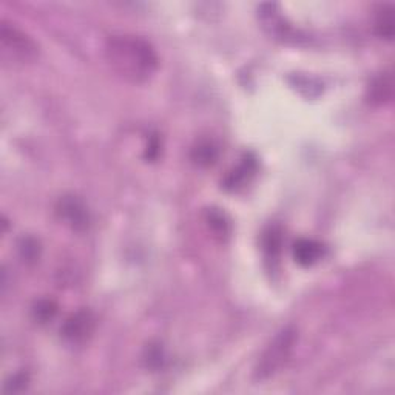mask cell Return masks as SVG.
I'll use <instances>...</instances> for the list:
<instances>
[{
  "label": "cell",
  "instance_id": "cell-1",
  "mask_svg": "<svg viewBox=\"0 0 395 395\" xmlns=\"http://www.w3.org/2000/svg\"><path fill=\"white\" fill-rule=\"evenodd\" d=\"M105 57L122 79L144 83L159 66V57L148 40L133 35H114L107 39Z\"/></svg>",
  "mask_w": 395,
  "mask_h": 395
},
{
  "label": "cell",
  "instance_id": "cell-2",
  "mask_svg": "<svg viewBox=\"0 0 395 395\" xmlns=\"http://www.w3.org/2000/svg\"><path fill=\"white\" fill-rule=\"evenodd\" d=\"M295 341L297 332L292 327H285L275 335V338L269 343V346L258 360L255 367V377L258 380H267V378L281 371V367L285 366L292 355Z\"/></svg>",
  "mask_w": 395,
  "mask_h": 395
},
{
  "label": "cell",
  "instance_id": "cell-3",
  "mask_svg": "<svg viewBox=\"0 0 395 395\" xmlns=\"http://www.w3.org/2000/svg\"><path fill=\"white\" fill-rule=\"evenodd\" d=\"M0 53H2L5 62L30 64L37 59L39 47L22 30L2 20V25H0Z\"/></svg>",
  "mask_w": 395,
  "mask_h": 395
},
{
  "label": "cell",
  "instance_id": "cell-4",
  "mask_svg": "<svg viewBox=\"0 0 395 395\" xmlns=\"http://www.w3.org/2000/svg\"><path fill=\"white\" fill-rule=\"evenodd\" d=\"M95 329V317L90 310H79L73 314L62 326V335L66 341L79 344L86 341Z\"/></svg>",
  "mask_w": 395,
  "mask_h": 395
},
{
  "label": "cell",
  "instance_id": "cell-5",
  "mask_svg": "<svg viewBox=\"0 0 395 395\" xmlns=\"http://www.w3.org/2000/svg\"><path fill=\"white\" fill-rule=\"evenodd\" d=\"M57 213L61 216V220L66 225H70L73 230H83L88 227V210L83 206L82 201L76 196H64L59 201Z\"/></svg>",
  "mask_w": 395,
  "mask_h": 395
},
{
  "label": "cell",
  "instance_id": "cell-6",
  "mask_svg": "<svg viewBox=\"0 0 395 395\" xmlns=\"http://www.w3.org/2000/svg\"><path fill=\"white\" fill-rule=\"evenodd\" d=\"M323 257V246L314 240L301 238L293 246V258L301 266H312Z\"/></svg>",
  "mask_w": 395,
  "mask_h": 395
},
{
  "label": "cell",
  "instance_id": "cell-7",
  "mask_svg": "<svg viewBox=\"0 0 395 395\" xmlns=\"http://www.w3.org/2000/svg\"><path fill=\"white\" fill-rule=\"evenodd\" d=\"M392 90H394V81L391 73H383L372 81L369 86L367 98L372 104H386L392 99Z\"/></svg>",
  "mask_w": 395,
  "mask_h": 395
},
{
  "label": "cell",
  "instance_id": "cell-8",
  "mask_svg": "<svg viewBox=\"0 0 395 395\" xmlns=\"http://www.w3.org/2000/svg\"><path fill=\"white\" fill-rule=\"evenodd\" d=\"M267 8V11L259 13V18H261L263 27L267 30L269 35L276 36V37H288L289 36V27L284 23V19L280 16L276 10V5H264Z\"/></svg>",
  "mask_w": 395,
  "mask_h": 395
},
{
  "label": "cell",
  "instance_id": "cell-9",
  "mask_svg": "<svg viewBox=\"0 0 395 395\" xmlns=\"http://www.w3.org/2000/svg\"><path fill=\"white\" fill-rule=\"evenodd\" d=\"M375 30L378 36L392 40L394 37V8L391 5H383L377 13Z\"/></svg>",
  "mask_w": 395,
  "mask_h": 395
},
{
  "label": "cell",
  "instance_id": "cell-10",
  "mask_svg": "<svg viewBox=\"0 0 395 395\" xmlns=\"http://www.w3.org/2000/svg\"><path fill=\"white\" fill-rule=\"evenodd\" d=\"M255 172V159H250L246 156L244 161H242L238 169L235 170L233 173H230L227 176V181H225V186L230 187V189H237L240 187L242 182H244L249 176Z\"/></svg>",
  "mask_w": 395,
  "mask_h": 395
},
{
  "label": "cell",
  "instance_id": "cell-11",
  "mask_svg": "<svg viewBox=\"0 0 395 395\" xmlns=\"http://www.w3.org/2000/svg\"><path fill=\"white\" fill-rule=\"evenodd\" d=\"M218 156V150L210 142H203L195 150H193V161L199 165H210L215 163Z\"/></svg>",
  "mask_w": 395,
  "mask_h": 395
},
{
  "label": "cell",
  "instance_id": "cell-12",
  "mask_svg": "<svg viewBox=\"0 0 395 395\" xmlns=\"http://www.w3.org/2000/svg\"><path fill=\"white\" fill-rule=\"evenodd\" d=\"M56 305L53 301H48V300H42L39 301L35 310V318L39 323H47L49 320H53V317L56 315Z\"/></svg>",
  "mask_w": 395,
  "mask_h": 395
},
{
  "label": "cell",
  "instance_id": "cell-13",
  "mask_svg": "<svg viewBox=\"0 0 395 395\" xmlns=\"http://www.w3.org/2000/svg\"><path fill=\"white\" fill-rule=\"evenodd\" d=\"M266 249L271 252V255L272 257H276L278 255V252H280V247H281V237H280V232H276L275 229H271V232L267 233V237H266Z\"/></svg>",
  "mask_w": 395,
  "mask_h": 395
}]
</instances>
